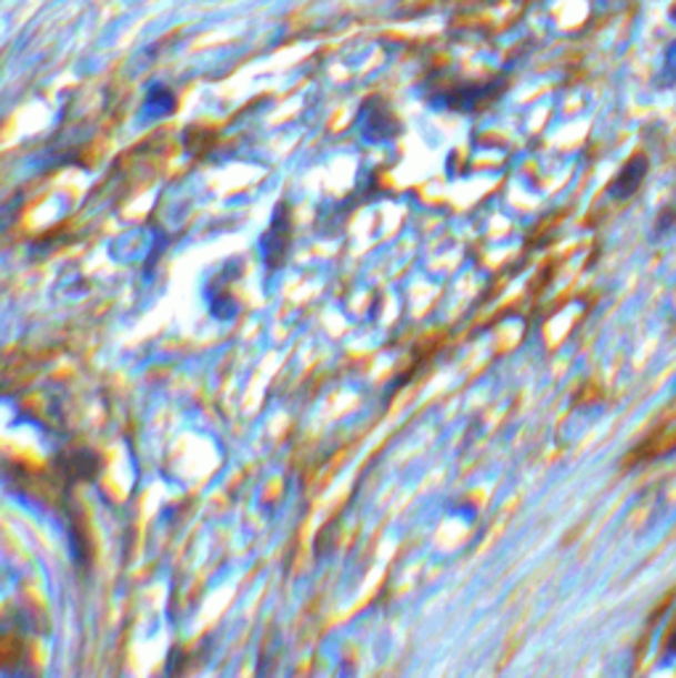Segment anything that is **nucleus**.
<instances>
[{
  "mask_svg": "<svg viewBox=\"0 0 676 678\" xmlns=\"http://www.w3.org/2000/svg\"><path fill=\"white\" fill-rule=\"evenodd\" d=\"M359 130L366 141L385 143L401 133V122L395 120V114L385 101L369 99L359 112Z\"/></svg>",
  "mask_w": 676,
  "mask_h": 678,
  "instance_id": "obj_1",
  "label": "nucleus"
},
{
  "mask_svg": "<svg viewBox=\"0 0 676 678\" xmlns=\"http://www.w3.org/2000/svg\"><path fill=\"white\" fill-rule=\"evenodd\" d=\"M290 242H292V223H290V212H286V204L282 202L276 210H273L269 234L263 236L265 269L269 271L282 269L286 252H290Z\"/></svg>",
  "mask_w": 676,
  "mask_h": 678,
  "instance_id": "obj_2",
  "label": "nucleus"
},
{
  "mask_svg": "<svg viewBox=\"0 0 676 678\" xmlns=\"http://www.w3.org/2000/svg\"><path fill=\"white\" fill-rule=\"evenodd\" d=\"M502 88V82H491V85H454L441 91L433 99V104L438 109H456V112H473L481 109L486 101L494 99Z\"/></svg>",
  "mask_w": 676,
  "mask_h": 678,
  "instance_id": "obj_3",
  "label": "nucleus"
},
{
  "mask_svg": "<svg viewBox=\"0 0 676 678\" xmlns=\"http://www.w3.org/2000/svg\"><path fill=\"white\" fill-rule=\"evenodd\" d=\"M61 464H64L61 472H67L72 483L74 479H93L95 472L101 467L99 456H95L93 451H72V454L64 456V462Z\"/></svg>",
  "mask_w": 676,
  "mask_h": 678,
  "instance_id": "obj_4",
  "label": "nucleus"
},
{
  "mask_svg": "<svg viewBox=\"0 0 676 678\" xmlns=\"http://www.w3.org/2000/svg\"><path fill=\"white\" fill-rule=\"evenodd\" d=\"M208 305H210V313H213L215 318H234L236 316V305H234V297H231L229 290L223 286L221 279H215L213 284H210L208 290Z\"/></svg>",
  "mask_w": 676,
  "mask_h": 678,
  "instance_id": "obj_5",
  "label": "nucleus"
},
{
  "mask_svg": "<svg viewBox=\"0 0 676 678\" xmlns=\"http://www.w3.org/2000/svg\"><path fill=\"white\" fill-rule=\"evenodd\" d=\"M143 109H147L149 118H165V114H173L175 95L165 85H152L147 93V101H143Z\"/></svg>",
  "mask_w": 676,
  "mask_h": 678,
  "instance_id": "obj_6",
  "label": "nucleus"
}]
</instances>
